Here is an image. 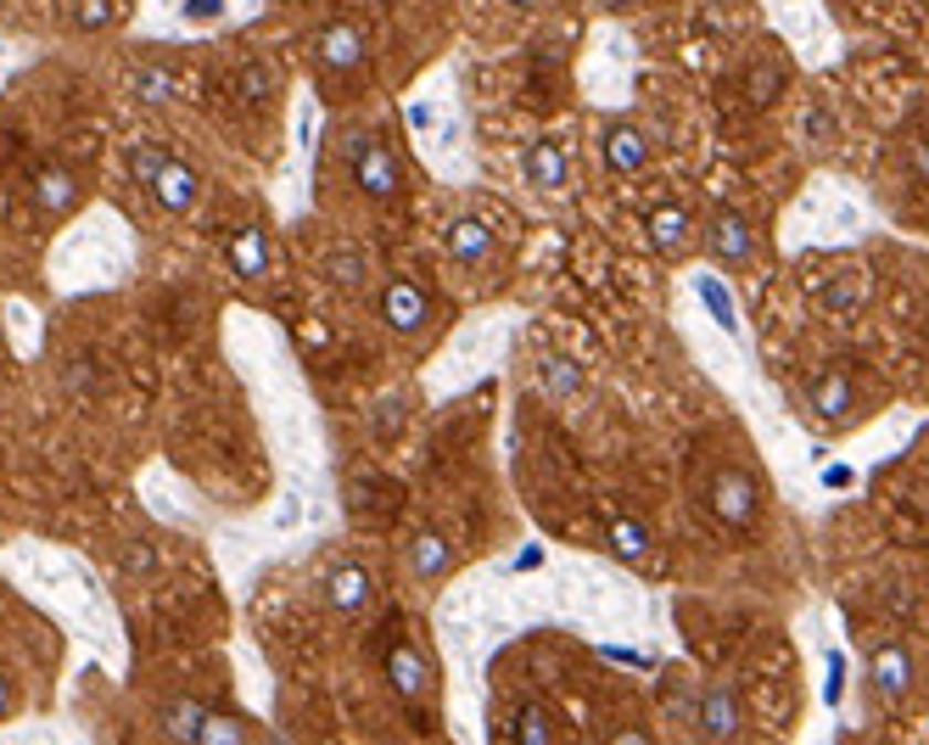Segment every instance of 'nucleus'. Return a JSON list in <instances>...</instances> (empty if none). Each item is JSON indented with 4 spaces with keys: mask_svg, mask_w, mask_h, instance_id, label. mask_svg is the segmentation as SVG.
I'll return each instance as SVG.
<instances>
[{
    "mask_svg": "<svg viewBox=\"0 0 929 745\" xmlns=\"http://www.w3.org/2000/svg\"><path fill=\"white\" fill-rule=\"evenodd\" d=\"M706 511H711L717 527H756V516H762V487H756L750 471L722 465L706 487Z\"/></svg>",
    "mask_w": 929,
    "mask_h": 745,
    "instance_id": "obj_1",
    "label": "nucleus"
},
{
    "mask_svg": "<svg viewBox=\"0 0 929 745\" xmlns=\"http://www.w3.org/2000/svg\"><path fill=\"white\" fill-rule=\"evenodd\" d=\"M387 684H392V695H398L409 712H426V701L437 695L432 655L420 650V644H409V639H398V644L387 650Z\"/></svg>",
    "mask_w": 929,
    "mask_h": 745,
    "instance_id": "obj_2",
    "label": "nucleus"
},
{
    "mask_svg": "<svg viewBox=\"0 0 929 745\" xmlns=\"http://www.w3.org/2000/svg\"><path fill=\"white\" fill-rule=\"evenodd\" d=\"M348 157H353V180H359V191H365V197L392 202V197L403 191L398 151H392L387 140H376V135H353V140H348Z\"/></svg>",
    "mask_w": 929,
    "mask_h": 745,
    "instance_id": "obj_3",
    "label": "nucleus"
},
{
    "mask_svg": "<svg viewBox=\"0 0 929 745\" xmlns=\"http://www.w3.org/2000/svg\"><path fill=\"white\" fill-rule=\"evenodd\" d=\"M381 319H387V330H398V337H414V330H426L432 325V292L420 286V281H403V275H392L387 286H381Z\"/></svg>",
    "mask_w": 929,
    "mask_h": 745,
    "instance_id": "obj_4",
    "label": "nucleus"
},
{
    "mask_svg": "<svg viewBox=\"0 0 929 745\" xmlns=\"http://www.w3.org/2000/svg\"><path fill=\"white\" fill-rule=\"evenodd\" d=\"M857 370H846V365H828V370H817L812 381H806V403H812V416L817 421H846L852 409H857Z\"/></svg>",
    "mask_w": 929,
    "mask_h": 745,
    "instance_id": "obj_5",
    "label": "nucleus"
},
{
    "mask_svg": "<svg viewBox=\"0 0 929 745\" xmlns=\"http://www.w3.org/2000/svg\"><path fill=\"white\" fill-rule=\"evenodd\" d=\"M314 62H319L325 73H353V67L365 62V29H359L353 18L319 23V34H314Z\"/></svg>",
    "mask_w": 929,
    "mask_h": 745,
    "instance_id": "obj_6",
    "label": "nucleus"
},
{
    "mask_svg": "<svg viewBox=\"0 0 929 745\" xmlns=\"http://www.w3.org/2000/svg\"><path fill=\"white\" fill-rule=\"evenodd\" d=\"M454 566H460V555H454V544H448L437 527L409 533V544H403V571H409V577H420V584H443Z\"/></svg>",
    "mask_w": 929,
    "mask_h": 745,
    "instance_id": "obj_7",
    "label": "nucleus"
},
{
    "mask_svg": "<svg viewBox=\"0 0 929 745\" xmlns=\"http://www.w3.org/2000/svg\"><path fill=\"white\" fill-rule=\"evenodd\" d=\"M706 253H711L717 264H728V270H739V264L756 253V230H750V219H745L739 208H717V213H711V224H706Z\"/></svg>",
    "mask_w": 929,
    "mask_h": 745,
    "instance_id": "obj_8",
    "label": "nucleus"
},
{
    "mask_svg": "<svg viewBox=\"0 0 929 745\" xmlns=\"http://www.w3.org/2000/svg\"><path fill=\"white\" fill-rule=\"evenodd\" d=\"M600 162H605L611 175H638L644 162H650V135L633 129L627 118L605 124V135H600Z\"/></svg>",
    "mask_w": 929,
    "mask_h": 745,
    "instance_id": "obj_9",
    "label": "nucleus"
},
{
    "mask_svg": "<svg viewBox=\"0 0 929 745\" xmlns=\"http://www.w3.org/2000/svg\"><path fill=\"white\" fill-rule=\"evenodd\" d=\"M370 571L359 566V560H336L330 566V577H325V606L336 611V617H359L365 606H370Z\"/></svg>",
    "mask_w": 929,
    "mask_h": 745,
    "instance_id": "obj_10",
    "label": "nucleus"
},
{
    "mask_svg": "<svg viewBox=\"0 0 929 745\" xmlns=\"http://www.w3.org/2000/svg\"><path fill=\"white\" fill-rule=\"evenodd\" d=\"M700 739H733L745 728V706H739V690L733 684H711L700 695Z\"/></svg>",
    "mask_w": 929,
    "mask_h": 745,
    "instance_id": "obj_11",
    "label": "nucleus"
},
{
    "mask_svg": "<svg viewBox=\"0 0 929 745\" xmlns=\"http://www.w3.org/2000/svg\"><path fill=\"white\" fill-rule=\"evenodd\" d=\"M874 690H879L885 706L907 701V690H912V655H907V644H879L874 650Z\"/></svg>",
    "mask_w": 929,
    "mask_h": 745,
    "instance_id": "obj_12",
    "label": "nucleus"
},
{
    "mask_svg": "<svg viewBox=\"0 0 929 745\" xmlns=\"http://www.w3.org/2000/svg\"><path fill=\"white\" fill-rule=\"evenodd\" d=\"M197 169H191V162H180V157H168L162 162V175L151 180V197H157V208L162 213H191L197 208Z\"/></svg>",
    "mask_w": 929,
    "mask_h": 745,
    "instance_id": "obj_13",
    "label": "nucleus"
},
{
    "mask_svg": "<svg viewBox=\"0 0 929 745\" xmlns=\"http://www.w3.org/2000/svg\"><path fill=\"white\" fill-rule=\"evenodd\" d=\"M34 208L40 213H73L78 208V175L67 162H40L34 169Z\"/></svg>",
    "mask_w": 929,
    "mask_h": 745,
    "instance_id": "obj_14",
    "label": "nucleus"
},
{
    "mask_svg": "<svg viewBox=\"0 0 929 745\" xmlns=\"http://www.w3.org/2000/svg\"><path fill=\"white\" fill-rule=\"evenodd\" d=\"M644 235H650V246H655L661 259H678L684 246H689V208L684 202H661L644 219Z\"/></svg>",
    "mask_w": 929,
    "mask_h": 745,
    "instance_id": "obj_15",
    "label": "nucleus"
},
{
    "mask_svg": "<svg viewBox=\"0 0 929 745\" xmlns=\"http://www.w3.org/2000/svg\"><path fill=\"white\" fill-rule=\"evenodd\" d=\"M566 180H571V162H566V151L555 146V140H538L532 151H527V186L532 191H566Z\"/></svg>",
    "mask_w": 929,
    "mask_h": 745,
    "instance_id": "obj_16",
    "label": "nucleus"
},
{
    "mask_svg": "<svg viewBox=\"0 0 929 745\" xmlns=\"http://www.w3.org/2000/svg\"><path fill=\"white\" fill-rule=\"evenodd\" d=\"M443 246H448L454 264H482V259L493 253V230H487L482 219H454L448 235H443Z\"/></svg>",
    "mask_w": 929,
    "mask_h": 745,
    "instance_id": "obj_17",
    "label": "nucleus"
},
{
    "mask_svg": "<svg viewBox=\"0 0 929 745\" xmlns=\"http://www.w3.org/2000/svg\"><path fill=\"white\" fill-rule=\"evenodd\" d=\"M230 270H235L241 281H252V275L270 270V235H264L258 224H246L241 235H230Z\"/></svg>",
    "mask_w": 929,
    "mask_h": 745,
    "instance_id": "obj_18",
    "label": "nucleus"
},
{
    "mask_svg": "<svg viewBox=\"0 0 929 745\" xmlns=\"http://www.w3.org/2000/svg\"><path fill=\"white\" fill-rule=\"evenodd\" d=\"M493 734H510V739H521V745H555V717H549L538 701H521L516 717L498 723Z\"/></svg>",
    "mask_w": 929,
    "mask_h": 745,
    "instance_id": "obj_19",
    "label": "nucleus"
},
{
    "mask_svg": "<svg viewBox=\"0 0 929 745\" xmlns=\"http://www.w3.org/2000/svg\"><path fill=\"white\" fill-rule=\"evenodd\" d=\"M538 387H543L549 398H577V392L588 387V376H582L577 359H566V354H543V359H538Z\"/></svg>",
    "mask_w": 929,
    "mask_h": 745,
    "instance_id": "obj_20",
    "label": "nucleus"
},
{
    "mask_svg": "<svg viewBox=\"0 0 929 745\" xmlns=\"http://www.w3.org/2000/svg\"><path fill=\"white\" fill-rule=\"evenodd\" d=\"M202 717H208V706H202V701H191V695H180V701H168V706L157 712V728H162L168 739H186V745H197V728H202Z\"/></svg>",
    "mask_w": 929,
    "mask_h": 745,
    "instance_id": "obj_21",
    "label": "nucleus"
},
{
    "mask_svg": "<svg viewBox=\"0 0 929 745\" xmlns=\"http://www.w3.org/2000/svg\"><path fill=\"white\" fill-rule=\"evenodd\" d=\"M817 303H823L828 314H857V308L868 303V275H834V281H823Z\"/></svg>",
    "mask_w": 929,
    "mask_h": 745,
    "instance_id": "obj_22",
    "label": "nucleus"
},
{
    "mask_svg": "<svg viewBox=\"0 0 929 745\" xmlns=\"http://www.w3.org/2000/svg\"><path fill=\"white\" fill-rule=\"evenodd\" d=\"M605 538H611L616 560H644V555H650V527H644L638 516H611Z\"/></svg>",
    "mask_w": 929,
    "mask_h": 745,
    "instance_id": "obj_23",
    "label": "nucleus"
},
{
    "mask_svg": "<svg viewBox=\"0 0 929 745\" xmlns=\"http://www.w3.org/2000/svg\"><path fill=\"white\" fill-rule=\"evenodd\" d=\"M695 292H700V308L717 319V330H728V337H739V314L728 303V286L717 275H695Z\"/></svg>",
    "mask_w": 929,
    "mask_h": 745,
    "instance_id": "obj_24",
    "label": "nucleus"
},
{
    "mask_svg": "<svg viewBox=\"0 0 929 745\" xmlns=\"http://www.w3.org/2000/svg\"><path fill=\"white\" fill-rule=\"evenodd\" d=\"M246 734H252L246 717H235V712H208L202 728H197V745H230V739H246Z\"/></svg>",
    "mask_w": 929,
    "mask_h": 745,
    "instance_id": "obj_25",
    "label": "nucleus"
},
{
    "mask_svg": "<svg viewBox=\"0 0 929 745\" xmlns=\"http://www.w3.org/2000/svg\"><path fill=\"white\" fill-rule=\"evenodd\" d=\"M784 96V67L779 62H756L750 67V107H773Z\"/></svg>",
    "mask_w": 929,
    "mask_h": 745,
    "instance_id": "obj_26",
    "label": "nucleus"
},
{
    "mask_svg": "<svg viewBox=\"0 0 929 745\" xmlns=\"http://www.w3.org/2000/svg\"><path fill=\"white\" fill-rule=\"evenodd\" d=\"M235 91H241V102H252V107L270 102V96H275V67H270V62H246L241 78H235Z\"/></svg>",
    "mask_w": 929,
    "mask_h": 745,
    "instance_id": "obj_27",
    "label": "nucleus"
},
{
    "mask_svg": "<svg viewBox=\"0 0 929 745\" xmlns=\"http://www.w3.org/2000/svg\"><path fill=\"white\" fill-rule=\"evenodd\" d=\"M325 275L336 286H365V253L359 246H336V253L325 259Z\"/></svg>",
    "mask_w": 929,
    "mask_h": 745,
    "instance_id": "obj_28",
    "label": "nucleus"
},
{
    "mask_svg": "<svg viewBox=\"0 0 929 745\" xmlns=\"http://www.w3.org/2000/svg\"><path fill=\"white\" fill-rule=\"evenodd\" d=\"M118 18V0H73V29L78 34H102Z\"/></svg>",
    "mask_w": 929,
    "mask_h": 745,
    "instance_id": "obj_29",
    "label": "nucleus"
},
{
    "mask_svg": "<svg viewBox=\"0 0 929 745\" xmlns=\"http://www.w3.org/2000/svg\"><path fill=\"white\" fill-rule=\"evenodd\" d=\"M135 96L151 102V107H162L168 96H175V73H168V67H135Z\"/></svg>",
    "mask_w": 929,
    "mask_h": 745,
    "instance_id": "obj_30",
    "label": "nucleus"
},
{
    "mask_svg": "<svg viewBox=\"0 0 929 745\" xmlns=\"http://www.w3.org/2000/svg\"><path fill=\"white\" fill-rule=\"evenodd\" d=\"M168 157H175L168 146H135V151H129V175H135V186H146V191H151V180L162 175V162H168Z\"/></svg>",
    "mask_w": 929,
    "mask_h": 745,
    "instance_id": "obj_31",
    "label": "nucleus"
},
{
    "mask_svg": "<svg viewBox=\"0 0 929 745\" xmlns=\"http://www.w3.org/2000/svg\"><path fill=\"white\" fill-rule=\"evenodd\" d=\"M118 566H124V577H151V571H157V544H151V538H135V544H124Z\"/></svg>",
    "mask_w": 929,
    "mask_h": 745,
    "instance_id": "obj_32",
    "label": "nucleus"
},
{
    "mask_svg": "<svg viewBox=\"0 0 929 745\" xmlns=\"http://www.w3.org/2000/svg\"><path fill=\"white\" fill-rule=\"evenodd\" d=\"M403 416H409L403 398H381V403H376V416H370V427H376L381 438H398V432H403Z\"/></svg>",
    "mask_w": 929,
    "mask_h": 745,
    "instance_id": "obj_33",
    "label": "nucleus"
},
{
    "mask_svg": "<svg viewBox=\"0 0 929 745\" xmlns=\"http://www.w3.org/2000/svg\"><path fill=\"white\" fill-rule=\"evenodd\" d=\"M91 381H96V370H91V365H67V370H62V387H67L73 398L91 392Z\"/></svg>",
    "mask_w": 929,
    "mask_h": 745,
    "instance_id": "obj_34",
    "label": "nucleus"
},
{
    "mask_svg": "<svg viewBox=\"0 0 929 745\" xmlns=\"http://www.w3.org/2000/svg\"><path fill=\"white\" fill-rule=\"evenodd\" d=\"M840 690H846V661H828V706H840Z\"/></svg>",
    "mask_w": 929,
    "mask_h": 745,
    "instance_id": "obj_35",
    "label": "nucleus"
},
{
    "mask_svg": "<svg viewBox=\"0 0 929 745\" xmlns=\"http://www.w3.org/2000/svg\"><path fill=\"white\" fill-rule=\"evenodd\" d=\"M852 482H857L852 465H828V471H823V487H852Z\"/></svg>",
    "mask_w": 929,
    "mask_h": 745,
    "instance_id": "obj_36",
    "label": "nucleus"
},
{
    "mask_svg": "<svg viewBox=\"0 0 929 745\" xmlns=\"http://www.w3.org/2000/svg\"><path fill=\"white\" fill-rule=\"evenodd\" d=\"M224 0H186V18H219Z\"/></svg>",
    "mask_w": 929,
    "mask_h": 745,
    "instance_id": "obj_37",
    "label": "nucleus"
},
{
    "mask_svg": "<svg viewBox=\"0 0 929 745\" xmlns=\"http://www.w3.org/2000/svg\"><path fill=\"white\" fill-rule=\"evenodd\" d=\"M644 739H650L644 728H616V745H644Z\"/></svg>",
    "mask_w": 929,
    "mask_h": 745,
    "instance_id": "obj_38",
    "label": "nucleus"
},
{
    "mask_svg": "<svg viewBox=\"0 0 929 745\" xmlns=\"http://www.w3.org/2000/svg\"><path fill=\"white\" fill-rule=\"evenodd\" d=\"M7 712H12V679L0 673V717H7Z\"/></svg>",
    "mask_w": 929,
    "mask_h": 745,
    "instance_id": "obj_39",
    "label": "nucleus"
},
{
    "mask_svg": "<svg viewBox=\"0 0 929 745\" xmlns=\"http://www.w3.org/2000/svg\"><path fill=\"white\" fill-rule=\"evenodd\" d=\"M594 7H600V12H627L633 0H594Z\"/></svg>",
    "mask_w": 929,
    "mask_h": 745,
    "instance_id": "obj_40",
    "label": "nucleus"
},
{
    "mask_svg": "<svg viewBox=\"0 0 929 745\" xmlns=\"http://www.w3.org/2000/svg\"><path fill=\"white\" fill-rule=\"evenodd\" d=\"M504 7H516V12H538L543 0H504Z\"/></svg>",
    "mask_w": 929,
    "mask_h": 745,
    "instance_id": "obj_41",
    "label": "nucleus"
}]
</instances>
